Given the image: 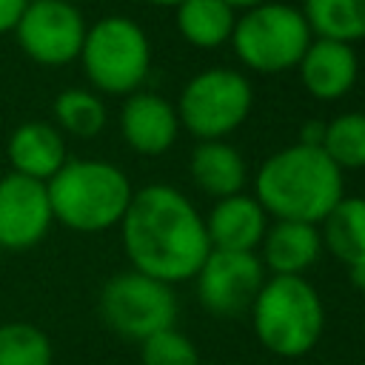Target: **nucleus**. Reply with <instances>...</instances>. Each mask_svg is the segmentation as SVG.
<instances>
[{"label": "nucleus", "mask_w": 365, "mask_h": 365, "mask_svg": "<svg viewBox=\"0 0 365 365\" xmlns=\"http://www.w3.org/2000/svg\"><path fill=\"white\" fill-rule=\"evenodd\" d=\"M120 237L131 268L171 288L194 279L211 254L205 217L182 191L165 182L134 191L120 220Z\"/></svg>", "instance_id": "nucleus-1"}, {"label": "nucleus", "mask_w": 365, "mask_h": 365, "mask_svg": "<svg viewBox=\"0 0 365 365\" xmlns=\"http://www.w3.org/2000/svg\"><path fill=\"white\" fill-rule=\"evenodd\" d=\"M254 197L274 220L319 225L345 197V182L322 148L294 143L259 165Z\"/></svg>", "instance_id": "nucleus-2"}, {"label": "nucleus", "mask_w": 365, "mask_h": 365, "mask_svg": "<svg viewBox=\"0 0 365 365\" xmlns=\"http://www.w3.org/2000/svg\"><path fill=\"white\" fill-rule=\"evenodd\" d=\"M51 217L80 234H100L120 225L134 188L123 168L106 160H66L46 182Z\"/></svg>", "instance_id": "nucleus-3"}, {"label": "nucleus", "mask_w": 365, "mask_h": 365, "mask_svg": "<svg viewBox=\"0 0 365 365\" xmlns=\"http://www.w3.org/2000/svg\"><path fill=\"white\" fill-rule=\"evenodd\" d=\"M248 314L259 345L282 359L314 351L325 328L322 297L305 277H268Z\"/></svg>", "instance_id": "nucleus-4"}, {"label": "nucleus", "mask_w": 365, "mask_h": 365, "mask_svg": "<svg viewBox=\"0 0 365 365\" xmlns=\"http://www.w3.org/2000/svg\"><path fill=\"white\" fill-rule=\"evenodd\" d=\"M80 63L97 91L128 97L140 91L151 68L148 34L125 14L100 17L86 29Z\"/></svg>", "instance_id": "nucleus-5"}, {"label": "nucleus", "mask_w": 365, "mask_h": 365, "mask_svg": "<svg viewBox=\"0 0 365 365\" xmlns=\"http://www.w3.org/2000/svg\"><path fill=\"white\" fill-rule=\"evenodd\" d=\"M314 40L302 11L288 3H262L242 11L231 31L237 60L259 74H279L297 68L308 43Z\"/></svg>", "instance_id": "nucleus-6"}, {"label": "nucleus", "mask_w": 365, "mask_h": 365, "mask_svg": "<svg viewBox=\"0 0 365 365\" xmlns=\"http://www.w3.org/2000/svg\"><path fill=\"white\" fill-rule=\"evenodd\" d=\"M254 106L251 83L234 68H205L194 74L177 100V117L185 131L202 140H222L237 131Z\"/></svg>", "instance_id": "nucleus-7"}, {"label": "nucleus", "mask_w": 365, "mask_h": 365, "mask_svg": "<svg viewBox=\"0 0 365 365\" xmlns=\"http://www.w3.org/2000/svg\"><path fill=\"white\" fill-rule=\"evenodd\" d=\"M97 305L106 328L128 342H145L148 336L174 328L177 322L174 288L134 268L106 279Z\"/></svg>", "instance_id": "nucleus-8"}, {"label": "nucleus", "mask_w": 365, "mask_h": 365, "mask_svg": "<svg viewBox=\"0 0 365 365\" xmlns=\"http://www.w3.org/2000/svg\"><path fill=\"white\" fill-rule=\"evenodd\" d=\"M86 17L68 0H29L14 37L26 57L40 66H66L80 57L86 40Z\"/></svg>", "instance_id": "nucleus-9"}, {"label": "nucleus", "mask_w": 365, "mask_h": 365, "mask_svg": "<svg viewBox=\"0 0 365 365\" xmlns=\"http://www.w3.org/2000/svg\"><path fill=\"white\" fill-rule=\"evenodd\" d=\"M268 279L262 262L251 251H211L200 265L194 285L200 305L214 317H240L257 299Z\"/></svg>", "instance_id": "nucleus-10"}, {"label": "nucleus", "mask_w": 365, "mask_h": 365, "mask_svg": "<svg viewBox=\"0 0 365 365\" xmlns=\"http://www.w3.org/2000/svg\"><path fill=\"white\" fill-rule=\"evenodd\" d=\"M51 222L46 182L14 171L0 177V248L29 251L48 234Z\"/></svg>", "instance_id": "nucleus-11"}, {"label": "nucleus", "mask_w": 365, "mask_h": 365, "mask_svg": "<svg viewBox=\"0 0 365 365\" xmlns=\"http://www.w3.org/2000/svg\"><path fill=\"white\" fill-rule=\"evenodd\" d=\"M120 134L137 154H165L180 134L177 108L154 91H134L120 108Z\"/></svg>", "instance_id": "nucleus-12"}, {"label": "nucleus", "mask_w": 365, "mask_h": 365, "mask_svg": "<svg viewBox=\"0 0 365 365\" xmlns=\"http://www.w3.org/2000/svg\"><path fill=\"white\" fill-rule=\"evenodd\" d=\"M299 80L305 86V91L314 100L331 103L345 97L356 77H359V57L354 51V46L339 43V40H325V37H314L302 54V60L297 63Z\"/></svg>", "instance_id": "nucleus-13"}, {"label": "nucleus", "mask_w": 365, "mask_h": 365, "mask_svg": "<svg viewBox=\"0 0 365 365\" xmlns=\"http://www.w3.org/2000/svg\"><path fill=\"white\" fill-rule=\"evenodd\" d=\"M268 231V214L248 194H231L211 205L205 217V234L211 251H251L257 254Z\"/></svg>", "instance_id": "nucleus-14"}, {"label": "nucleus", "mask_w": 365, "mask_h": 365, "mask_svg": "<svg viewBox=\"0 0 365 365\" xmlns=\"http://www.w3.org/2000/svg\"><path fill=\"white\" fill-rule=\"evenodd\" d=\"M322 251L319 225L274 220L259 242V262L271 277H302Z\"/></svg>", "instance_id": "nucleus-15"}, {"label": "nucleus", "mask_w": 365, "mask_h": 365, "mask_svg": "<svg viewBox=\"0 0 365 365\" xmlns=\"http://www.w3.org/2000/svg\"><path fill=\"white\" fill-rule=\"evenodd\" d=\"M6 154L14 174L48 182L68 160L63 131L43 120H29L17 125L6 143Z\"/></svg>", "instance_id": "nucleus-16"}, {"label": "nucleus", "mask_w": 365, "mask_h": 365, "mask_svg": "<svg viewBox=\"0 0 365 365\" xmlns=\"http://www.w3.org/2000/svg\"><path fill=\"white\" fill-rule=\"evenodd\" d=\"M248 168L242 154L225 140H202L191 151V180L200 191L222 200L240 194L245 185Z\"/></svg>", "instance_id": "nucleus-17"}, {"label": "nucleus", "mask_w": 365, "mask_h": 365, "mask_svg": "<svg viewBox=\"0 0 365 365\" xmlns=\"http://www.w3.org/2000/svg\"><path fill=\"white\" fill-rule=\"evenodd\" d=\"M319 225L322 248L339 262L348 268L365 262V197H342Z\"/></svg>", "instance_id": "nucleus-18"}, {"label": "nucleus", "mask_w": 365, "mask_h": 365, "mask_svg": "<svg viewBox=\"0 0 365 365\" xmlns=\"http://www.w3.org/2000/svg\"><path fill=\"white\" fill-rule=\"evenodd\" d=\"M237 14L222 0H185L177 6V29L197 48H217L231 40Z\"/></svg>", "instance_id": "nucleus-19"}, {"label": "nucleus", "mask_w": 365, "mask_h": 365, "mask_svg": "<svg viewBox=\"0 0 365 365\" xmlns=\"http://www.w3.org/2000/svg\"><path fill=\"white\" fill-rule=\"evenodd\" d=\"M299 11L314 37L348 46L365 37V0H302Z\"/></svg>", "instance_id": "nucleus-20"}, {"label": "nucleus", "mask_w": 365, "mask_h": 365, "mask_svg": "<svg viewBox=\"0 0 365 365\" xmlns=\"http://www.w3.org/2000/svg\"><path fill=\"white\" fill-rule=\"evenodd\" d=\"M51 111L57 128L80 140H91L106 128V106L88 88H63L54 97Z\"/></svg>", "instance_id": "nucleus-21"}, {"label": "nucleus", "mask_w": 365, "mask_h": 365, "mask_svg": "<svg viewBox=\"0 0 365 365\" xmlns=\"http://www.w3.org/2000/svg\"><path fill=\"white\" fill-rule=\"evenodd\" d=\"M54 345L48 334L26 319L0 322V365H51Z\"/></svg>", "instance_id": "nucleus-22"}, {"label": "nucleus", "mask_w": 365, "mask_h": 365, "mask_svg": "<svg viewBox=\"0 0 365 365\" xmlns=\"http://www.w3.org/2000/svg\"><path fill=\"white\" fill-rule=\"evenodd\" d=\"M319 148L339 171L365 168V114L345 111L325 123V137Z\"/></svg>", "instance_id": "nucleus-23"}, {"label": "nucleus", "mask_w": 365, "mask_h": 365, "mask_svg": "<svg viewBox=\"0 0 365 365\" xmlns=\"http://www.w3.org/2000/svg\"><path fill=\"white\" fill-rule=\"evenodd\" d=\"M140 359L143 365H200V351L174 325L140 342Z\"/></svg>", "instance_id": "nucleus-24"}, {"label": "nucleus", "mask_w": 365, "mask_h": 365, "mask_svg": "<svg viewBox=\"0 0 365 365\" xmlns=\"http://www.w3.org/2000/svg\"><path fill=\"white\" fill-rule=\"evenodd\" d=\"M29 0H0V34L6 31H14L23 9H26Z\"/></svg>", "instance_id": "nucleus-25"}, {"label": "nucleus", "mask_w": 365, "mask_h": 365, "mask_svg": "<svg viewBox=\"0 0 365 365\" xmlns=\"http://www.w3.org/2000/svg\"><path fill=\"white\" fill-rule=\"evenodd\" d=\"M322 137H325V123H322V120H308V123L299 125V140H297V143L319 148V145H322Z\"/></svg>", "instance_id": "nucleus-26"}, {"label": "nucleus", "mask_w": 365, "mask_h": 365, "mask_svg": "<svg viewBox=\"0 0 365 365\" xmlns=\"http://www.w3.org/2000/svg\"><path fill=\"white\" fill-rule=\"evenodd\" d=\"M348 277H351V285H354L356 291H365V262L351 265V268H348Z\"/></svg>", "instance_id": "nucleus-27"}, {"label": "nucleus", "mask_w": 365, "mask_h": 365, "mask_svg": "<svg viewBox=\"0 0 365 365\" xmlns=\"http://www.w3.org/2000/svg\"><path fill=\"white\" fill-rule=\"evenodd\" d=\"M228 9H240V11H248V9H254V6H262V3H268V0H222Z\"/></svg>", "instance_id": "nucleus-28"}, {"label": "nucleus", "mask_w": 365, "mask_h": 365, "mask_svg": "<svg viewBox=\"0 0 365 365\" xmlns=\"http://www.w3.org/2000/svg\"><path fill=\"white\" fill-rule=\"evenodd\" d=\"M145 3H151V6H168V9H177L180 3H185V0H145Z\"/></svg>", "instance_id": "nucleus-29"}, {"label": "nucleus", "mask_w": 365, "mask_h": 365, "mask_svg": "<svg viewBox=\"0 0 365 365\" xmlns=\"http://www.w3.org/2000/svg\"><path fill=\"white\" fill-rule=\"evenodd\" d=\"M362 365H365V362H362Z\"/></svg>", "instance_id": "nucleus-30"}]
</instances>
